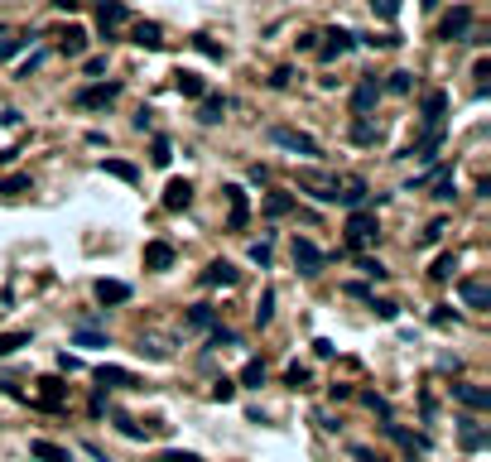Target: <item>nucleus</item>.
<instances>
[{
  "label": "nucleus",
  "instance_id": "nucleus-1",
  "mask_svg": "<svg viewBox=\"0 0 491 462\" xmlns=\"http://www.w3.org/2000/svg\"><path fill=\"white\" fill-rule=\"evenodd\" d=\"M270 140H275L280 150H289V154H303V159H318V154H323L313 135H303V130H289V125H275V130H270Z\"/></svg>",
  "mask_w": 491,
  "mask_h": 462
},
{
  "label": "nucleus",
  "instance_id": "nucleus-2",
  "mask_svg": "<svg viewBox=\"0 0 491 462\" xmlns=\"http://www.w3.org/2000/svg\"><path fill=\"white\" fill-rule=\"evenodd\" d=\"M376 231H381V226H376V212L357 207V212L347 217V241H352L357 251H361V246H371V241H376Z\"/></svg>",
  "mask_w": 491,
  "mask_h": 462
},
{
  "label": "nucleus",
  "instance_id": "nucleus-3",
  "mask_svg": "<svg viewBox=\"0 0 491 462\" xmlns=\"http://www.w3.org/2000/svg\"><path fill=\"white\" fill-rule=\"evenodd\" d=\"M120 96V82H92V87H82V92L73 96L82 111H101V106H111Z\"/></svg>",
  "mask_w": 491,
  "mask_h": 462
},
{
  "label": "nucleus",
  "instance_id": "nucleus-4",
  "mask_svg": "<svg viewBox=\"0 0 491 462\" xmlns=\"http://www.w3.org/2000/svg\"><path fill=\"white\" fill-rule=\"evenodd\" d=\"M222 193H226V207H231V212H226V226H231V231H241V226L251 222V202H246V188H241V184H231V188H222Z\"/></svg>",
  "mask_w": 491,
  "mask_h": 462
},
{
  "label": "nucleus",
  "instance_id": "nucleus-5",
  "mask_svg": "<svg viewBox=\"0 0 491 462\" xmlns=\"http://www.w3.org/2000/svg\"><path fill=\"white\" fill-rule=\"evenodd\" d=\"M467 29H472V5H458L453 15H443V24H438V39H467Z\"/></svg>",
  "mask_w": 491,
  "mask_h": 462
},
{
  "label": "nucleus",
  "instance_id": "nucleus-6",
  "mask_svg": "<svg viewBox=\"0 0 491 462\" xmlns=\"http://www.w3.org/2000/svg\"><path fill=\"white\" fill-rule=\"evenodd\" d=\"M294 265H298V275H318V270L328 265V256H323L313 241H303V236H298V241H294Z\"/></svg>",
  "mask_w": 491,
  "mask_h": 462
},
{
  "label": "nucleus",
  "instance_id": "nucleus-7",
  "mask_svg": "<svg viewBox=\"0 0 491 462\" xmlns=\"http://www.w3.org/2000/svg\"><path fill=\"white\" fill-rule=\"evenodd\" d=\"M443 116H448V92H424V101H419V121L434 130V125H443Z\"/></svg>",
  "mask_w": 491,
  "mask_h": 462
},
{
  "label": "nucleus",
  "instance_id": "nucleus-8",
  "mask_svg": "<svg viewBox=\"0 0 491 462\" xmlns=\"http://www.w3.org/2000/svg\"><path fill=\"white\" fill-rule=\"evenodd\" d=\"M458 299L467 308H491V284L487 279H458Z\"/></svg>",
  "mask_w": 491,
  "mask_h": 462
},
{
  "label": "nucleus",
  "instance_id": "nucleus-9",
  "mask_svg": "<svg viewBox=\"0 0 491 462\" xmlns=\"http://www.w3.org/2000/svg\"><path fill=\"white\" fill-rule=\"evenodd\" d=\"M376 101H381V82H376V78H361L357 92H352V111H357V116H371Z\"/></svg>",
  "mask_w": 491,
  "mask_h": 462
},
{
  "label": "nucleus",
  "instance_id": "nucleus-10",
  "mask_svg": "<svg viewBox=\"0 0 491 462\" xmlns=\"http://www.w3.org/2000/svg\"><path fill=\"white\" fill-rule=\"evenodd\" d=\"M298 188L308 193V197H318V202H337V179H323V174H303Z\"/></svg>",
  "mask_w": 491,
  "mask_h": 462
},
{
  "label": "nucleus",
  "instance_id": "nucleus-11",
  "mask_svg": "<svg viewBox=\"0 0 491 462\" xmlns=\"http://www.w3.org/2000/svg\"><path fill=\"white\" fill-rule=\"evenodd\" d=\"M125 15H130V10H125V0H101V5H97V24H101V34L111 39V29H116V24H125Z\"/></svg>",
  "mask_w": 491,
  "mask_h": 462
},
{
  "label": "nucleus",
  "instance_id": "nucleus-12",
  "mask_svg": "<svg viewBox=\"0 0 491 462\" xmlns=\"http://www.w3.org/2000/svg\"><path fill=\"white\" fill-rule=\"evenodd\" d=\"M458 434H463V448H467V453H482V448L491 443V434L477 424V419H458Z\"/></svg>",
  "mask_w": 491,
  "mask_h": 462
},
{
  "label": "nucleus",
  "instance_id": "nucleus-13",
  "mask_svg": "<svg viewBox=\"0 0 491 462\" xmlns=\"http://www.w3.org/2000/svg\"><path fill=\"white\" fill-rule=\"evenodd\" d=\"M188 202H193V184H188V179H169V188H164V207H169V212H184Z\"/></svg>",
  "mask_w": 491,
  "mask_h": 462
},
{
  "label": "nucleus",
  "instance_id": "nucleus-14",
  "mask_svg": "<svg viewBox=\"0 0 491 462\" xmlns=\"http://www.w3.org/2000/svg\"><path fill=\"white\" fill-rule=\"evenodd\" d=\"M97 380H101V385H111V390H135V385H140V375L125 371V366H101Z\"/></svg>",
  "mask_w": 491,
  "mask_h": 462
},
{
  "label": "nucleus",
  "instance_id": "nucleus-15",
  "mask_svg": "<svg viewBox=\"0 0 491 462\" xmlns=\"http://www.w3.org/2000/svg\"><path fill=\"white\" fill-rule=\"evenodd\" d=\"M58 53H63V58H82V53H87V29L73 24V29L58 39Z\"/></svg>",
  "mask_w": 491,
  "mask_h": 462
},
{
  "label": "nucleus",
  "instance_id": "nucleus-16",
  "mask_svg": "<svg viewBox=\"0 0 491 462\" xmlns=\"http://www.w3.org/2000/svg\"><path fill=\"white\" fill-rule=\"evenodd\" d=\"M174 265V246L169 241H150L145 246V270H169Z\"/></svg>",
  "mask_w": 491,
  "mask_h": 462
},
{
  "label": "nucleus",
  "instance_id": "nucleus-17",
  "mask_svg": "<svg viewBox=\"0 0 491 462\" xmlns=\"http://www.w3.org/2000/svg\"><path fill=\"white\" fill-rule=\"evenodd\" d=\"M97 299L101 303H130V284L125 279H97Z\"/></svg>",
  "mask_w": 491,
  "mask_h": 462
},
{
  "label": "nucleus",
  "instance_id": "nucleus-18",
  "mask_svg": "<svg viewBox=\"0 0 491 462\" xmlns=\"http://www.w3.org/2000/svg\"><path fill=\"white\" fill-rule=\"evenodd\" d=\"M453 395H458L467 409H491V390H482V385H467V380H463V385H453Z\"/></svg>",
  "mask_w": 491,
  "mask_h": 462
},
{
  "label": "nucleus",
  "instance_id": "nucleus-19",
  "mask_svg": "<svg viewBox=\"0 0 491 462\" xmlns=\"http://www.w3.org/2000/svg\"><path fill=\"white\" fill-rule=\"evenodd\" d=\"M130 39H135V44H140V48H150V53H154V48H164V29H159V24H154V19H150V24H145V19H140V24H135V34H130Z\"/></svg>",
  "mask_w": 491,
  "mask_h": 462
},
{
  "label": "nucleus",
  "instance_id": "nucleus-20",
  "mask_svg": "<svg viewBox=\"0 0 491 462\" xmlns=\"http://www.w3.org/2000/svg\"><path fill=\"white\" fill-rule=\"evenodd\" d=\"M202 284H207V289H226V284H236V270H231L226 260H212V265L202 270Z\"/></svg>",
  "mask_w": 491,
  "mask_h": 462
},
{
  "label": "nucleus",
  "instance_id": "nucleus-21",
  "mask_svg": "<svg viewBox=\"0 0 491 462\" xmlns=\"http://www.w3.org/2000/svg\"><path fill=\"white\" fill-rule=\"evenodd\" d=\"M328 39H332V44L323 48V63H332V58H342V53H347V48L357 44V34H347V29H332Z\"/></svg>",
  "mask_w": 491,
  "mask_h": 462
},
{
  "label": "nucleus",
  "instance_id": "nucleus-22",
  "mask_svg": "<svg viewBox=\"0 0 491 462\" xmlns=\"http://www.w3.org/2000/svg\"><path fill=\"white\" fill-rule=\"evenodd\" d=\"M101 174H111V179H120V184H140V169L125 164V159H101Z\"/></svg>",
  "mask_w": 491,
  "mask_h": 462
},
{
  "label": "nucleus",
  "instance_id": "nucleus-23",
  "mask_svg": "<svg viewBox=\"0 0 491 462\" xmlns=\"http://www.w3.org/2000/svg\"><path fill=\"white\" fill-rule=\"evenodd\" d=\"M29 458H39V462H73L58 443H48V438H34V443H29Z\"/></svg>",
  "mask_w": 491,
  "mask_h": 462
},
{
  "label": "nucleus",
  "instance_id": "nucleus-24",
  "mask_svg": "<svg viewBox=\"0 0 491 462\" xmlns=\"http://www.w3.org/2000/svg\"><path fill=\"white\" fill-rule=\"evenodd\" d=\"M222 111H226V96L207 92V96H202V111H197V121H202V125H217V121H222Z\"/></svg>",
  "mask_w": 491,
  "mask_h": 462
},
{
  "label": "nucleus",
  "instance_id": "nucleus-25",
  "mask_svg": "<svg viewBox=\"0 0 491 462\" xmlns=\"http://www.w3.org/2000/svg\"><path fill=\"white\" fill-rule=\"evenodd\" d=\"M174 87H179L184 96H193V101H202V96H207V82H202L197 73H188V68H184L179 78H174Z\"/></svg>",
  "mask_w": 491,
  "mask_h": 462
},
{
  "label": "nucleus",
  "instance_id": "nucleus-26",
  "mask_svg": "<svg viewBox=\"0 0 491 462\" xmlns=\"http://www.w3.org/2000/svg\"><path fill=\"white\" fill-rule=\"evenodd\" d=\"M337 202H342V207H352V212H357V207H366V184H361V179H352V184L337 193Z\"/></svg>",
  "mask_w": 491,
  "mask_h": 462
},
{
  "label": "nucleus",
  "instance_id": "nucleus-27",
  "mask_svg": "<svg viewBox=\"0 0 491 462\" xmlns=\"http://www.w3.org/2000/svg\"><path fill=\"white\" fill-rule=\"evenodd\" d=\"M352 140H357V145H376V140H381V125H371L366 116H357V121H352Z\"/></svg>",
  "mask_w": 491,
  "mask_h": 462
},
{
  "label": "nucleus",
  "instance_id": "nucleus-28",
  "mask_svg": "<svg viewBox=\"0 0 491 462\" xmlns=\"http://www.w3.org/2000/svg\"><path fill=\"white\" fill-rule=\"evenodd\" d=\"M285 212H294V193H270L265 197V217H285Z\"/></svg>",
  "mask_w": 491,
  "mask_h": 462
},
{
  "label": "nucleus",
  "instance_id": "nucleus-29",
  "mask_svg": "<svg viewBox=\"0 0 491 462\" xmlns=\"http://www.w3.org/2000/svg\"><path fill=\"white\" fill-rule=\"evenodd\" d=\"M241 385L260 390V385H265V362H246V366H241Z\"/></svg>",
  "mask_w": 491,
  "mask_h": 462
},
{
  "label": "nucleus",
  "instance_id": "nucleus-30",
  "mask_svg": "<svg viewBox=\"0 0 491 462\" xmlns=\"http://www.w3.org/2000/svg\"><path fill=\"white\" fill-rule=\"evenodd\" d=\"M386 92H395V96H409V92H414V73H404V68H400V73H391Z\"/></svg>",
  "mask_w": 491,
  "mask_h": 462
},
{
  "label": "nucleus",
  "instance_id": "nucleus-31",
  "mask_svg": "<svg viewBox=\"0 0 491 462\" xmlns=\"http://www.w3.org/2000/svg\"><path fill=\"white\" fill-rule=\"evenodd\" d=\"M150 159H154V164H159V169H169V159H174V145H169V140H164V135H159V140H154V145H150Z\"/></svg>",
  "mask_w": 491,
  "mask_h": 462
},
{
  "label": "nucleus",
  "instance_id": "nucleus-32",
  "mask_svg": "<svg viewBox=\"0 0 491 462\" xmlns=\"http://www.w3.org/2000/svg\"><path fill=\"white\" fill-rule=\"evenodd\" d=\"M39 385H44V390H39V400H44L48 409H58V405H63V385H58V380H39Z\"/></svg>",
  "mask_w": 491,
  "mask_h": 462
},
{
  "label": "nucleus",
  "instance_id": "nucleus-33",
  "mask_svg": "<svg viewBox=\"0 0 491 462\" xmlns=\"http://www.w3.org/2000/svg\"><path fill=\"white\" fill-rule=\"evenodd\" d=\"M19 347H29V332H0V357H10Z\"/></svg>",
  "mask_w": 491,
  "mask_h": 462
},
{
  "label": "nucleus",
  "instance_id": "nucleus-34",
  "mask_svg": "<svg viewBox=\"0 0 491 462\" xmlns=\"http://www.w3.org/2000/svg\"><path fill=\"white\" fill-rule=\"evenodd\" d=\"M270 318H275V289H265V294H260V308H256V323H260V328H265Z\"/></svg>",
  "mask_w": 491,
  "mask_h": 462
},
{
  "label": "nucleus",
  "instance_id": "nucleus-35",
  "mask_svg": "<svg viewBox=\"0 0 491 462\" xmlns=\"http://www.w3.org/2000/svg\"><path fill=\"white\" fill-rule=\"evenodd\" d=\"M193 48L202 53V58H217V63H222V44H212L207 34H193Z\"/></svg>",
  "mask_w": 491,
  "mask_h": 462
},
{
  "label": "nucleus",
  "instance_id": "nucleus-36",
  "mask_svg": "<svg viewBox=\"0 0 491 462\" xmlns=\"http://www.w3.org/2000/svg\"><path fill=\"white\" fill-rule=\"evenodd\" d=\"M73 342H78V347H106V337H101L97 328H78V332H73Z\"/></svg>",
  "mask_w": 491,
  "mask_h": 462
},
{
  "label": "nucleus",
  "instance_id": "nucleus-37",
  "mask_svg": "<svg viewBox=\"0 0 491 462\" xmlns=\"http://www.w3.org/2000/svg\"><path fill=\"white\" fill-rule=\"evenodd\" d=\"M188 323H193V328H217V313H212L207 303H197L193 313H188Z\"/></svg>",
  "mask_w": 491,
  "mask_h": 462
},
{
  "label": "nucleus",
  "instance_id": "nucleus-38",
  "mask_svg": "<svg viewBox=\"0 0 491 462\" xmlns=\"http://www.w3.org/2000/svg\"><path fill=\"white\" fill-rule=\"evenodd\" d=\"M212 400H217V405H226V400H236V380H226V375H222V380L212 385Z\"/></svg>",
  "mask_w": 491,
  "mask_h": 462
},
{
  "label": "nucleus",
  "instance_id": "nucleus-39",
  "mask_svg": "<svg viewBox=\"0 0 491 462\" xmlns=\"http://www.w3.org/2000/svg\"><path fill=\"white\" fill-rule=\"evenodd\" d=\"M0 193H29V174H10V179H0Z\"/></svg>",
  "mask_w": 491,
  "mask_h": 462
},
{
  "label": "nucleus",
  "instance_id": "nucleus-40",
  "mask_svg": "<svg viewBox=\"0 0 491 462\" xmlns=\"http://www.w3.org/2000/svg\"><path fill=\"white\" fill-rule=\"evenodd\" d=\"M453 270H458V256H438V265H434L429 275H434V279H448Z\"/></svg>",
  "mask_w": 491,
  "mask_h": 462
},
{
  "label": "nucleus",
  "instance_id": "nucleus-41",
  "mask_svg": "<svg viewBox=\"0 0 491 462\" xmlns=\"http://www.w3.org/2000/svg\"><path fill=\"white\" fill-rule=\"evenodd\" d=\"M453 193H458V188H453V174H443V179L434 184V197H438V202H453Z\"/></svg>",
  "mask_w": 491,
  "mask_h": 462
},
{
  "label": "nucleus",
  "instance_id": "nucleus-42",
  "mask_svg": "<svg viewBox=\"0 0 491 462\" xmlns=\"http://www.w3.org/2000/svg\"><path fill=\"white\" fill-rule=\"evenodd\" d=\"M371 10H376L381 19H400V0H371Z\"/></svg>",
  "mask_w": 491,
  "mask_h": 462
},
{
  "label": "nucleus",
  "instance_id": "nucleus-43",
  "mask_svg": "<svg viewBox=\"0 0 491 462\" xmlns=\"http://www.w3.org/2000/svg\"><path fill=\"white\" fill-rule=\"evenodd\" d=\"M361 275H366V279H386L391 270H386L381 260H361Z\"/></svg>",
  "mask_w": 491,
  "mask_h": 462
},
{
  "label": "nucleus",
  "instance_id": "nucleus-44",
  "mask_svg": "<svg viewBox=\"0 0 491 462\" xmlns=\"http://www.w3.org/2000/svg\"><path fill=\"white\" fill-rule=\"evenodd\" d=\"M251 260H256V265H270V241H256V246H251Z\"/></svg>",
  "mask_w": 491,
  "mask_h": 462
},
{
  "label": "nucleus",
  "instance_id": "nucleus-45",
  "mask_svg": "<svg viewBox=\"0 0 491 462\" xmlns=\"http://www.w3.org/2000/svg\"><path fill=\"white\" fill-rule=\"evenodd\" d=\"M285 380H289L294 390H303V385H308V371H303V366H289V371H285Z\"/></svg>",
  "mask_w": 491,
  "mask_h": 462
},
{
  "label": "nucleus",
  "instance_id": "nucleus-46",
  "mask_svg": "<svg viewBox=\"0 0 491 462\" xmlns=\"http://www.w3.org/2000/svg\"><path fill=\"white\" fill-rule=\"evenodd\" d=\"M236 342V332H226V328H212V347H231Z\"/></svg>",
  "mask_w": 491,
  "mask_h": 462
},
{
  "label": "nucleus",
  "instance_id": "nucleus-47",
  "mask_svg": "<svg viewBox=\"0 0 491 462\" xmlns=\"http://www.w3.org/2000/svg\"><path fill=\"white\" fill-rule=\"evenodd\" d=\"M82 68H87V78H101V73H106V58H101V53H97V58H87Z\"/></svg>",
  "mask_w": 491,
  "mask_h": 462
},
{
  "label": "nucleus",
  "instance_id": "nucleus-48",
  "mask_svg": "<svg viewBox=\"0 0 491 462\" xmlns=\"http://www.w3.org/2000/svg\"><path fill=\"white\" fill-rule=\"evenodd\" d=\"M135 130H154V111H150V106L135 116Z\"/></svg>",
  "mask_w": 491,
  "mask_h": 462
},
{
  "label": "nucleus",
  "instance_id": "nucleus-49",
  "mask_svg": "<svg viewBox=\"0 0 491 462\" xmlns=\"http://www.w3.org/2000/svg\"><path fill=\"white\" fill-rule=\"evenodd\" d=\"M164 462H202V458H193V453H164Z\"/></svg>",
  "mask_w": 491,
  "mask_h": 462
},
{
  "label": "nucleus",
  "instance_id": "nucleus-50",
  "mask_svg": "<svg viewBox=\"0 0 491 462\" xmlns=\"http://www.w3.org/2000/svg\"><path fill=\"white\" fill-rule=\"evenodd\" d=\"M48 5H53V10H78L82 0H48Z\"/></svg>",
  "mask_w": 491,
  "mask_h": 462
},
{
  "label": "nucleus",
  "instance_id": "nucleus-51",
  "mask_svg": "<svg viewBox=\"0 0 491 462\" xmlns=\"http://www.w3.org/2000/svg\"><path fill=\"white\" fill-rule=\"evenodd\" d=\"M357 462H381L376 453H366V448H357Z\"/></svg>",
  "mask_w": 491,
  "mask_h": 462
},
{
  "label": "nucleus",
  "instance_id": "nucleus-52",
  "mask_svg": "<svg viewBox=\"0 0 491 462\" xmlns=\"http://www.w3.org/2000/svg\"><path fill=\"white\" fill-rule=\"evenodd\" d=\"M419 5H424V10H438V5H443V0H419Z\"/></svg>",
  "mask_w": 491,
  "mask_h": 462
}]
</instances>
